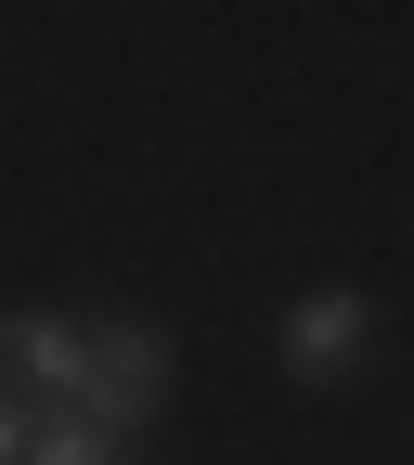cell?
<instances>
[{"label": "cell", "instance_id": "obj_1", "mask_svg": "<svg viewBox=\"0 0 414 465\" xmlns=\"http://www.w3.org/2000/svg\"><path fill=\"white\" fill-rule=\"evenodd\" d=\"M156 388H168V336L156 323H91V362H78V401H66V414L104 427V440H130L156 414Z\"/></svg>", "mask_w": 414, "mask_h": 465}, {"label": "cell", "instance_id": "obj_2", "mask_svg": "<svg viewBox=\"0 0 414 465\" xmlns=\"http://www.w3.org/2000/svg\"><path fill=\"white\" fill-rule=\"evenodd\" d=\"M363 362V298L349 284H324V298L285 311V375H349Z\"/></svg>", "mask_w": 414, "mask_h": 465}, {"label": "cell", "instance_id": "obj_3", "mask_svg": "<svg viewBox=\"0 0 414 465\" xmlns=\"http://www.w3.org/2000/svg\"><path fill=\"white\" fill-rule=\"evenodd\" d=\"M26 465H116V440L78 427V414H39V427H26Z\"/></svg>", "mask_w": 414, "mask_h": 465}, {"label": "cell", "instance_id": "obj_4", "mask_svg": "<svg viewBox=\"0 0 414 465\" xmlns=\"http://www.w3.org/2000/svg\"><path fill=\"white\" fill-rule=\"evenodd\" d=\"M26 427H39L26 401H0V465H26Z\"/></svg>", "mask_w": 414, "mask_h": 465}]
</instances>
